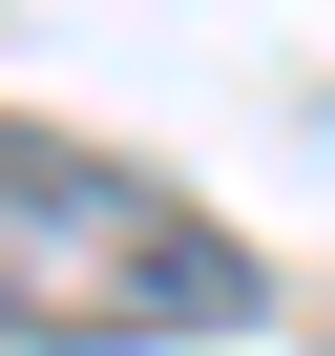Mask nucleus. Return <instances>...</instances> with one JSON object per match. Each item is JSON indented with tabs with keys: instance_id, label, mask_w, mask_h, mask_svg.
Returning <instances> with one entry per match:
<instances>
[{
	"instance_id": "f257e3e1",
	"label": "nucleus",
	"mask_w": 335,
	"mask_h": 356,
	"mask_svg": "<svg viewBox=\"0 0 335 356\" xmlns=\"http://www.w3.org/2000/svg\"><path fill=\"white\" fill-rule=\"evenodd\" d=\"M272 273L210 231V210H168L147 168L63 147V126H0V314H42V335H231Z\"/></svg>"
}]
</instances>
